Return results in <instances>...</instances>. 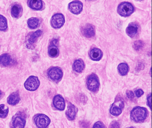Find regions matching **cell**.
Returning a JSON list of instances; mask_svg holds the SVG:
<instances>
[{"mask_svg":"<svg viewBox=\"0 0 152 128\" xmlns=\"http://www.w3.org/2000/svg\"><path fill=\"white\" fill-rule=\"evenodd\" d=\"M1 92H0V96H1Z\"/></svg>","mask_w":152,"mask_h":128,"instance_id":"obj_33","label":"cell"},{"mask_svg":"<svg viewBox=\"0 0 152 128\" xmlns=\"http://www.w3.org/2000/svg\"><path fill=\"white\" fill-rule=\"evenodd\" d=\"M93 128H105V127L101 122L98 121L94 124Z\"/></svg>","mask_w":152,"mask_h":128,"instance_id":"obj_29","label":"cell"},{"mask_svg":"<svg viewBox=\"0 0 152 128\" xmlns=\"http://www.w3.org/2000/svg\"><path fill=\"white\" fill-rule=\"evenodd\" d=\"M134 10V7L132 4L127 2H124L119 4L117 9L119 14L123 17L130 16L133 13Z\"/></svg>","mask_w":152,"mask_h":128,"instance_id":"obj_2","label":"cell"},{"mask_svg":"<svg viewBox=\"0 0 152 128\" xmlns=\"http://www.w3.org/2000/svg\"><path fill=\"white\" fill-rule=\"evenodd\" d=\"M9 112V108L4 105H0V117L5 118L7 116Z\"/></svg>","mask_w":152,"mask_h":128,"instance_id":"obj_26","label":"cell"},{"mask_svg":"<svg viewBox=\"0 0 152 128\" xmlns=\"http://www.w3.org/2000/svg\"><path fill=\"white\" fill-rule=\"evenodd\" d=\"M29 6L33 9L40 10L43 6L42 1H39V0H31L29 1Z\"/></svg>","mask_w":152,"mask_h":128,"instance_id":"obj_20","label":"cell"},{"mask_svg":"<svg viewBox=\"0 0 152 128\" xmlns=\"http://www.w3.org/2000/svg\"><path fill=\"white\" fill-rule=\"evenodd\" d=\"M7 28V21L5 17L0 15V30L4 31Z\"/></svg>","mask_w":152,"mask_h":128,"instance_id":"obj_25","label":"cell"},{"mask_svg":"<svg viewBox=\"0 0 152 128\" xmlns=\"http://www.w3.org/2000/svg\"><path fill=\"white\" fill-rule=\"evenodd\" d=\"M139 26L137 24L132 23L127 27L126 33L127 34L131 37H135L138 34Z\"/></svg>","mask_w":152,"mask_h":128,"instance_id":"obj_13","label":"cell"},{"mask_svg":"<svg viewBox=\"0 0 152 128\" xmlns=\"http://www.w3.org/2000/svg\"><path fill=\"white\" fill-rule=\"evenodd\" d=\"M143 93H144V92L142 90L140 89L137 90L136 92H135V94H136L137 97H140V96L143 95Z\"/></svg>","mask_w":152,"mask_h":128,"instance_id":"obj_31","label":"cell"},{"mask_svg":"<svg viewBox=\"0 0 152 128\" xmlns=\"http://www.w3.org/2000/svg\"><path fill=\"white\" fill-rule=\"evenodd\" d=\"M99 85V81L96 75L91 74L88 77L87 86L89 90L92 92H96L98 89Z\"/></svg>","mask_w":152,"mask_h":128,"instance_id":"obj_5","label":"cell"},{"mask_svg":"<svg viewBox=\"0 0 152 128\" xmlns=\"http://www.w3.org/2000/svg\"><path fill=\"white\" fill-rule=\"evenodd\" d=\"M126 94L128 98L130 99H132L134 97V93L131 91L128 90L126 92Z\"/></svg>","mask_w":152,"mask_h":128,"instance_id":"obj_30","label":"cell"},{"mask_svg":"<svg viewBox=\"0 0 152 128\" xmlns=\"http://www.w3.org/2000/svg\"><path fill=\"white\" fill-rule=\"evenodd\" d=\"M147 112L146 109L141 107H136L131 113V118L133 121L136 122L142 121L146 118Z\"/></svg>","mask_w":152,"mask_h":128,"instance_id":"obj_1","label":"cell"},{"mask_svg":"<svg viewBox=\"0 0 152 128\" xmlns=\"http://www.w3.org/2000/svg\"><path fill=\"white\" fill-rule=\"evenodd\" d=\"M48 53L50 56L52 57H56L58 56L59 54V50L55 43H52L49 47Z\"/></svg>","mask_w":152,"mask_h":128,"instance_id":"obj_19","label":"cell"},{"mask_svg":"<svg viewBox=\"0 0 152 128\" xmlns=\"http://www.w3.org/2000/svg\"><path fill=\"white\" fill-rule=\"evenodd\" d=\"M42 31L41 30H38L33 33L29 39V43L30 44H32L36 41L37 39L39 38L42 34Z\"/></svg>","mask_w":152,"mask_h":128,"instance_id":"obj_22","label":"cell"},{"mask_svg":"<svg viewBox=\"0 0 152 128\" xmlns=\"http://www.w3.org/2000/svg\"><path fill=\"white\" fill-rule=\"evenodd\" d=\"M40 85V81L38 77L36 76H30L26 81L24 86L26 89L29 91L36 90Z\"/></svg>","mask_w":152,"mask_h":128,"instance_id":"obj_3","label":"cell"},{"mask_svg":"<svg viewBox=\"0 0 152 128\" xmlns=\"http://www.w3.org/2000/svg\"><path fill=\"white\" fill-rule=\"evenodd\" d=\"M50 22L51 25L54 28H60L64 24V17L61 13H57L52 17Z\"/></svg>","mask_w":152,"mask_h":128,"instance_id":"obj_7","label":"cell"},{"mask_svg":"<svg viewBox=\"0 0 152 128\" xmlns=\"http://www.w3.org/2000/svg\"><path fill=\"white\" fill-rule=\"evenodd\" d=\"M129 66L127 64L124 63H121L118 66V70L120 74L122 76H124L127 74L129 71Z\"/></svg>","mask_w":152,"mask_h":128,"instance_id":"obj_23","label":"cell"},{"mask_svg":"<svg viewBox=\"0 0 152 128\" xmlns=\"http://www.w3.org/2000/svg\"><path fill=\"white\" fill-rule=\"evenodd\" d=\"M133 128V127H129V128Z\"/></svg>","mask_w":152,"mask_h":128,"instance_id":"obj_34","label":"cell"},{"mask_svg":"<svg viewBox=\"0 0 152 128\" xmlns=\"http://www.w3.org/2000/svg\"><path fill=\"white\" fill-rule=\"evenodd\" d=\"M22 9L18 4H15L11 8V14L15 18H18L21 14Z\"/></svg>","mask_w":152,"mask_h":128,"instance_id":"obj_21","label":"cell"},{"mask_svg":"<svg viewBox=\"0 0 152 128\" xmlns=\"http://www.w3.org/2000/svg\"><path fill=\"white\" fill-rule=\"evenodd\" d=\"M133 46L135 49L138 50L143 47V42L140 41H136L133 44Z\"/></svg>","mask_w":152,"mask_h":128,"instance_id":"obj_27","label":"cell"},{"mask_svg":"<svg viewBox=\"0 0 152 128\" xmlns=\"http://www.w3.org/2000/svg\"><path fill=\"white\" fill-rule=\"evenodd\" d=\"M82 33L85 37L91 38L95 35V29L91 24H86L82 28Z\"/></svg>","mask_w":152,"mask_h":128,"instance_id":"obj_12","label":"cell"},{"mask_svg":"<svg viewBox=\"0 0 152 128\" xmlns=\"http://www.w3.org/2000/svg\"><path fill=\"white\" fill-rule=\"evenodd\" d=\"M151 98H152V97H151V94L150 93L148 97L147 98L148 105L150 107V109H151Z\"/></svg>","mask_w":152,"mask_h":128,"instance_id":"obj_32","label":"cell"},{"mask_svg":"<svg viewBox=\"0 0 152 128\" xmlns=\"http://www.w3.org/2000/svg\"><path fill=\"white\" fill-rule=\"evenodd\" d=\"M49 77L53 81H58L61 80L63 76V73L60 68L52 67L50 68L48 71Z\"/></svg>","mask_w":152,"mask_h":128,"instance_id":"obj_6","label":"cell"},{"mask_svg":"<svg viewBox=\"0 0 152 128\" xmlns=\"http://www.w3.org/2000/svg\"><path fill=\"white\" fill-rule=\"evenodd\" d=\"M103 56L102 51L97 48H95L91 50L90 52V57L93 60L98 61L100 60Z\"/></svg>","mask_w":152,"mask_h":128,"instance_id":"obj_15","label":"cell"},{"mask_svg":"<svg viewBox=\"0 0 152 128\" xmlns=\"http://www.w3.org/2000/svg\"><path fill=\"white\" fill-rule=\"evenodd\" d=\"M34 122L39 128H47L50 123V119L46 115L39 114L34 117Z\"/></svg>","mask_w":152,"mask_h":128,"instance_id":"obj_4","label":"cell"},{"mask_svg":"<svg viewBox=\"0 0 152 128\" xmlns=\"http://www.w3.org/2000/svg\"><path fill=\"white\" fill-rule=\"evenodd\" d=\"M76 108L74 105L72 103H69L67 109L66 111V115L67 117L70 120H74L75 118L76 115Z\"/></svg>","mask_w":152,"mask_h":128,"instance_id":"obj_16","label":"cell"},{"mask_svg":"<svg viewBox=\"0 0 152 128\" xmlns=\"http://www.w3.org/2000/svg\"><path fill=\"white\" fill-rule=\"evenodd\" d=\"M26 122L25 117L21 114H17L12 119V125L14 128H23Z\"/></svg>","mask_w":152,"mask_h":128,"instance_id":"obj_9","label":"cell"},{"mask_svg":"<svg viewBox=\"0 0 152 128\" xmlns=\"http://www.w3.org/2000/svg\"><path fill=\"white\" fill-rule=\"evenodd\" d=\"M110 128H120V125L117 121L112 122L110 125Z\"/></svg>","mask_w":152,"mask_h":128,"instance_id":"obj_28","label":"cell"},{"mask_svg":"<svg viewBox=\"0 0 152 128\" xmlns=\"http://www.w3.org/2000/svg\"><path fill=\"white\" fill-rule=\"evenodd\" d=\"M53 104L54 106L59 110L64 109L65 107V102L64 99L62 96L60 95H56L54 98Z\"/></svg>","mask_w":152,"mask_h":128,"instance_id":"obj_11","label":"cell"},{"mask_svg":"<svg viewBox=\"0 0 152 128\" xmlns=\"http://www.w3.org/2000/svg\"><path fill=\"white\" fill-rule=\"evenodd\" d=\"M20 96L18 92H14L11 93L8 98L7 102L10 105H16L20 101Z\"/></svg>","mask_w":152,"mask_h":128,"instance_id":"obj_17","label":"cell"},{"mask_svg":"<svg viewBox=\"0 0 152 128\" xmlns=\"http://www.w3.org/2000/svg\"><path fill=\"white\" fill-rule=\"evenodd\" d=\"M13 60L10 55L4 53L0 56V65L3 66H8L12 64Z\"/></svg>","mask_w":152,"mask_h":128,"instance_id":"obj_14","label":"cell"},{"mask_svg":"<svg viewBox=\"0 0 152 128\" xmlns=\"http://www.w3.org/2000/svg\"><path fill=\"white\" fill-rule=\"evenodd\" d=\"M124 106V103L122 100H117L113 104L111 109L110 113L114 116H118L122 113L123 108Z\"/></svg>","mask_w":152,"mask_h":128,"instance_id":"obj_8","label":"cell"},{"mask_svg":"<svg viewBox=\"0 0 152 128\" xmlns=\"http://www.w3.org/2000/svg\"><path fill=\"white\" fill-rule=\"evenodd\" d=\"M73 68L75 72L77 73H81L85 68V64L83 60H76L74 62Z\"/></svg>","mask_w":152,"mask_h":128,"instance_id":"obj_18","label":"cell"},{"mask_svg":"<svg viewBox=\"0 0 152 128\" xmlns=\"http://www.w3.org/2000/svg\"><path fill=\"white\" fill-rule=\"evenodd\" d=\"M83 6L82 3L80 1H73L69 3L68 9L74 14H79L82 11Z\"/></svg>","mask_w":152,"mask_h":128,"instance_id":"obj_10","label":"cell"},{"mask_svg":"<svg viewBox=\"0 0 152 128\" xmlns=\"http://www.w3.org/2000/svg\"><path fill=\"white\" fill-rule=\"evenodd\" d=\"M28 27L31 29H35L39 24V19L36 17H31L27 21Z\"/></svg>","mask_w":152,"mask_h":128,"instance_id":"obj_24","label":"cell"}]
</instances>
